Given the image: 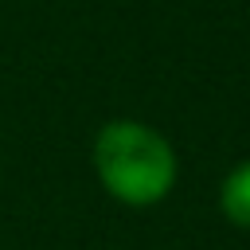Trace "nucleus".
<instances>
[{"instance_id":"1","label":"nucleus","mask_w":250,"mask_h":250,"mask_svg":"<svg viewBox=\"0 0 250 250\" xmlns=\"http://www.w3.org/2000/svg\"><path fill=\"white\" fill-rule=\"evenodd\" d=\"M94 176L102 191L125 207H156L172 195L180 176V156L172 141L137 117H113L94 133Z\"/></svg>"},{"instance_id":"2","label":"nucleus","mask_w":250,"mask_h":250,"mask_svg":"<svg viewBox=\"0 0 250 250\" xmlns=\"http://www.w3.org/2000/svg\"><path fill=\"white\" fill-rule=\"evenodd\" d=\"M219 211L230 227L250 230V160L234 164L219 184Z\"/></svg>"}]
</instances>
